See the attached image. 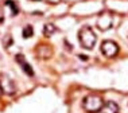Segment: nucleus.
<instances>
[{
    "label": "nucleus",
    "mask_w": 128,
    "mask_h": 113,
    "mask_svg": "<svg viewBox=\"0 0 128 113\" xmlns=\"http://www.w3.org/2000/svg\"><path fill=\"white\" fill-rule=\"evenodd\" d=\"M35 53H36V57L40 58V59H49V58H51V55H53V49H51L50 44L40 43L36 46Z\"/></svg>",
    "instance_id": "nucleus-6"
},
{
    "label": "nucleus",
    "mask_w": 128,
    "mask_h": 113,
    "mask_svg": "<svg viewBox=\"0 0 128 113\" xmlns=\"http://www.w3.org/2000/svg\"><path fill=\"white\" fill-rule=\"evenodd\" d=\"M78 40L80 44H81L84 49L86 50H92L96 44V40H97V36H96L94 31L90 28V27H82L78 31Z\"/></svg>",
    "instance_id": "nucleus-1"
},
{
    "label": "nucleus",
    "mask_w": 128,
    "mask_h": 113,
    "mask_svg": "<svg viewBox=\"0 0 128 113\" xmlns=\"http://www.w3.org/2000/svg\"><path fill=\"white\" fill-rule=\"evenodd\" d=\"M16 62L19 63V66L23 69V71L28 75V77H34V69L28 65V62L26 61V58L22 55V54H18L16 55Z\"/></svg>",
    "instance_id": "nucleus-7"
},
{
    "label": "nucleus",
    "mask_w": 128,
    "mask_h": 113,
    "mask_svg": "<svg viewBox=\"0 0 128 113\" xmlns=\"http://www.w3.org/2000/svg\"><path fill=\"white\" fill-rule=\"evenodd\" d=\"M0 86H2L3 93H6V94L11 96V94H15V92H16L15 84H14V81L7 74H2V75H0Z\"/></svg>",
    "instance_id": "nucleus-5"
},
{
    "label": "nucleus",
    "mask_w": 128,
    "mask_h": 113,
    "mask_svg": "<svg viewBox=\"0 0 128 113\" xmlns=\"http://www.w3.org/2000/svg\"><path fill=\"white\" fill-rule=\"evenodd\" d=\"M104 105V100L98 94H88L82 101V108L88 113H97L101 111Z\"/></svg>",
    "instance_id": "nucleus-2"
},
{
    "label": "nucleus",
    "mask_w": 128,
    "mask_h": 113,
    "mask_svg": "<svg viewBox=\"0 0 128 113\" xmlns=\"http://www.w3.org/2000/svg\"><path fill=\"white\" fill-rule=\"evenodd\" d=\"M3 20H4V19H3V16H2V15H0V23H3Z\"/></svg>",
    "instance_id": "nucleus-11"
},
{
    "label": "nucleus",
    "mask_w": 128,
    "mask_h": 113,
    "mask_svg": "<svg viewBox=\"0 0 128 113\" xmlns=\"http://www.w3.org/2000/svg\"><path fill=\"white\" fill-rule=\"evenodd\" d=\"M119 107H117L116 102L113 101H108V102H104L101 111H100V113H119Z\"/></svg>",
    "instance_id": "nucleus-8"
},
{
    "label": "nucleus",
    "mask_w": 128,
    "mask_h": 113,
    "mask_svg": "<svg viewBox=\"0 0 128 113\" xmlns=\"http://www.w3.org/2000/svg\"><path fill=\"white\" fill-rule=\"evenodd\" d=\"M23 38H30L34 35V28L31 26H26L24 28H23Z\"/></svg>",
    "instance_id": "nucleus-10"
},
{
    "label": "nucleus",
    "mask_w": 128,
    "mask_h": 113,
    "mask_svg": "<svg viewBox=\"0 0 128 113\" xmlns=\"http://www.w3.org/2000/svg\"><path fill=\"white\" fill-rule=\"evenodd\" d=\"M2 93H3V90H2V86H0V96H2Z\"/></svg>",
    "instance_id": "nucleus-12"
},
{
    "label": "nucleus",
    "mask_w": 128,
    "mask_h": 113,
    "mask_svg": "<svg viewBox=\"0 0 128 113\" xmlns=\"http://www.w3.org/2000/svg\"><path fill=\"white\" fill-rule=\"evenodd\" d=\"M113 24V16L110 12H102L96 20V26L100 31H106Z\"/></svg>",
    "instance_id": "nucleus-4"
},
{
    "label": "nucleus",
    "mask_w": 128,
    "mask_h": 113,
    "mask_svg": "<svg viewBox=\"0 0 128 113\" xmlns=\"http://www.w3.org/2000/svg\"><path fill=\"white\" fill-rule=\"evenodd\" d=\"M57 32V27H55L54 24H51V23H47V24H44L43 27V35L44 36H51V35H54V34Z\"/></svg>",
    "instance_id": "nucleus-9"
},
{
    "label": "nucleus",
    "mask_w": 128,
    "mask_h": 113,
    "mask_svg": "<svg viewBox=\"0 0 128 113\" xmlns=\"http://www.w3.org/2000/svg\"><path fill=\"white\" fill-rule=\"evenodd\" d=\"M100 49H101V53L104 54V57H106V58L116 57L120 51L117 43L113 42V40H104L101 43V47H100Z\"/></svg>",
    "instance_id": "nucleus-3"
}]
</instances>
